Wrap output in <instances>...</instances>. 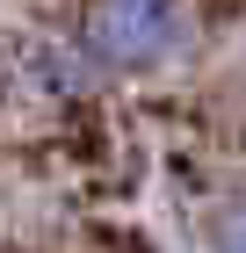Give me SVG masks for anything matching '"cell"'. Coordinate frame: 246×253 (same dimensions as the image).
<instances>
[{
	"mask_svg": "<svg viewBox=\"0 0 246 253\" xmlns=\"http://www.w3.org/2000/svg\"><path fill=\"white\" fill-rule=\"evenodd\" d=\"M73 43L95 58L101 80L159 73L196 43V7L189 0H87Z\"/></svg>",
	"mask_w": 246,
	"mask_h": 253,
	"instance_id": "1",
	"label": "cell"
},
{
	"mask_svg": "<svg viewBox=\"0 0 246 253\" xmlns=\"http://www.w3.org/2000/svg\"><path fill=\"white\" fill-rule=\"evenodd\" d=\"M22 87L37 101H87L101 87V73H95V58H87L73 37H44V43L22 51Z\"/></svg>",
	"mask_w": 246,
	"mask_h": 253,
	"instance_id": "2",
	"label": "cell"
},
{
	"mask_svg": "<svg viewBox=\"0 0 246 253\" xmlns=\"http://www.w3.org/2000/svg\"><path fill=\"white\" fill-rule=\"evenodd\" d=\"M210 253H246V210H239V217H232L225 232H217V246H210Z\"/></svg>",
	"mask_w": 246,
	"mask_h": 253,
	"instance_id": "3",
	"label": "cell"
}]
</instances>
